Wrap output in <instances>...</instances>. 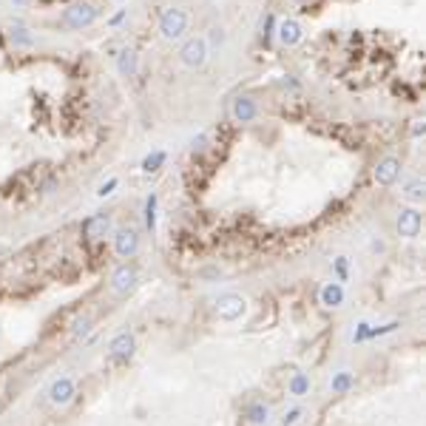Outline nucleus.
I'll list each match as a JSON object with an SVG mask.
<instances>
[{"mask_svg":"<svg viewBox=\"0 0 426 426\" xmlns=\"http://www.w3.org/2000/svg\"><path fill=\"white\" fill-rule=\"evenodd\" d=\"M6 34H9V43L14 49H34L37 46V34H34V29L32 26H26V23H20V20H14V23H9V29H6Z\"/></svg>","mask_w":426,"mask_h":426,"instance_id":"17","label":"nucleus"},{"mask_svg":"<svg viewBox=\"0 0 426 426\" xmlns=\"http://www.w3.org/2000/svg\"><path fill=\"white\" fill-rule=\"evenodd\" d=\"M46 395H49V403H52V407L66 410L69 403H74V398H77V381H74L71 375H57V378L49 383Z\"/></svg>","mask_w":426,"mask_h":426,"instance_id":"12","label":"nucleus"},{"mask_svg":"<svg viewBox=\"0 0 426 426\" xmlns=\"http://www.w3.org/2000/svg\"><path fill=\"white\" fill-rule=\"evenodd\" d=\"M370 327H372V322H367V318L355 322L352 330H350V341H352V344H364V341H370Z\"/></svg>","mask_w":426,"mask_h":426,"instance_id":"23","label":"nucleus"},{"mask_svg":"<svg viewBox=\"0 0 426 426\" xmlns=\"http://www.w3.org/2000/svg\"><path fill=\"white\" fill-rule=\"evenodd\" d=\"M97 20H100V9L91 3V0H74V3H69L63 9L60 26L69 29V32H85V29H91Z\"/></svg>","mask_w":426,"mask_h":426,"instance_id":"2","label":"nucleus"},{"mask_svg":"<svg viewBox=\"0 0 426 426\" xmlns=\"http://www.w3.org/2000/svg\"><path fill=\"white\" fill-rule=\"evenodd\" d=\"M114 69L120 77L125 80H134L139 74V52L134 46H122L117 54H114Z\"/></svg>","mask_w":426,"mask_h":426,"instance_id":"16","label":"nucleus"},{"mask_svg":"<svg viewBox=\"0 0 426 426\" xmlns=\"http://www.w3.org/2000/svg\"><path fill=\"white\" fill-rule=\"evenodd\" d=\"M120 177H109V179H102L100 185H97V190H94V197L97 199H109V197H114L117 194V188H120Z\"/></svg>","mask_w":426,"mask_h":426,"instance_id":"24","label":"nucleus"},{"mask_svg":"<svg viewBox=\"0 0 426 426\" xmlns=\"http://www.w3.org/2000/svg\"><path fill=\"white\" fill-rule=\"evenodd\" d=\"M310 390H313V378H310V372H304V370L290 372V378H287V395H290V398L302 401V398L310 395Z\"/></svg>","mask_w":426,"mask_h":426,"instance_id":"18","label":"nucleus"},{"mask_svg":"<svg viewBox=\"0 0 426 426\" xmlns=\"http://www.w3.org/2000/svg\"><path fill=\"white\" fill-rule=\"evenodd\" d=\"M210 49H208V43L202 34H188L182 43H179V52H177V60H179V66L188 69V71H199L205 69L208 63H210Z\"/></svg>","mask_w":426,"mask_h":426,"instance_id":"3","label":"nucleus"},{"mask_svg":"<svg viewBox=\"0 0 426 426\" xmlns=\"http://www.w3.org/2000/svg\"><path fill=\"white\" fill-rule=\"evenodd\" d=\"M111 247H114V253L120 256V259H134V256L139 253V247H142V236H139V230L137 227H131V225H120V227H114L111 230Z\"/></svg>","mask_w":426,"mask_h":426,"instance_id":"8","label":"nucleus"},{"mask_svg":"<svg viewBox=\"0 0 426 426\" xmlns=\"http://www.w3.org/2000/svg\"><path fill=\"white\" fill-rule=\"evenodd\" d=\"M227 114L236 125H253L262 117V105L253 94H236L227 105Z\"/></svg>","mask_w":426,"mask_h":426,"instance_id":"9","label":"nucleus"},{"mask_svg":"<svg viewBox=\"0 0 426 426\" xmlns=\"http://www.w3.org/2000/svg\"><path fill=\"white\" fill-rule=\"evenodd\" d=\"M162 162H165V151H154V154H148L142 159V170H145V174H154V170H159Z\"/></svg>","mask_w":426,"mask_h":426,"instance_id":"27","label":"nucleus"},{"mask_svg":"<svg viewBox=\"0 0 426 426\" xmlns=\"http://www.w3.org/2000/svg\"><path fill=\"white\" fill-rule=\"evenodd\" d=\"M423 230V210L415 208V205H401L395 210V233L401 239L407 242H415Z\"/></svg>","mask_w":426,"mask_h":426,"instance_id":"7","label":"nucleus"},{"mask_svg":"<svg viewBox=\"0 0 426 426\" xmlns=\"http://www.w3.org/2000/svg\"><path fill=\"white\" fill-rule=\"evenodd\" d=\"M423 131H426L423 120H421V117H418V120H412V137H415V139H421V137H423Z\"/></svg>","mask_w":426,"mask_h":426,"instance_id":"30","label":"nucleus"},{"mask_svg":"<svg viewBox=\"0 0 426 426\" xmlns=\"http://www.w3.org/2000/svg\"><path fill=\"white\" fill-rule=\"evenodd\" d=\"M330 270H333V282H350V276H352V259L347 253H338L330 259Z\"/></svg>","mask_w":426,"mask_h":426,"instance_id":"20","label":"nucleus"},{"mask_svg":"<svg viewBox=\"0 0 426 426\" xmlns=\"http://www.w3.org/2000/svg\"><path fill=\"white\" fill-rule=\"evenodd\" d=\"M111 230H114V222H111V213L109 210H97V213H91L89 219H82V225H80L82 239L91 242V245L102 242L105 236H111Z\"/></svg>","mask_w":426,"mask_h":426,"instance_id":"10","label":"nucleus"},{"mask_svg":"<svg viewBox=\"0 0 426 426\" xmlns=\"http://www.w3.org/2000/svg\"><path fill=\"white\" fill-rule=\"evenodd\" d=\"M318 304H322L324 310H341L347 304V287L341 282H324L322 287H318Z\"/></svg>","mask_w":426,"mask_h":426,"instance_id":"15","label":"nucleus"},{"mask_svg":"<svg viewBox=\"0 0 426 426\" xmlns=\"http://www.w3.org/2000/svg\"><path fill=\"white\" fill-rule=\"evenodd\" d=\"M302 418H304V407H302V403H295V407H290V410H284V412H282L279 423H282V426H295Z\"/></svg>","mask_w":426,"mask_h":426,"instance_id":"26","label":"nucleus"},{"mask_svg":"<svg viewBox=\"0 0 426 426\" xmlns=\"http://www.w3.org/2000/svg\"><path fill=\"white\" fill-rule=\"evenodd\" d=\"M247 298L239 295V293H222L216 295V302H213V315L219 318L225 324H236L247 315Z\"/></svg>","mask_w":426,"mask_h":426,"instance_id":"4","label":"nucleus"},{"mask_svg":"<svg viewBox=\"0 0 426 426\" xmlns=\"http://www.w3.org/2000/svg\"><path fill=\"white\" fill-rule=\"evenodd\" d=\"M401 177H403V159L395 157V154L381 157V159L372 165V179H375V185H381V188H395Z\"/></svg>","mask_w":426,"mask_h":426,"instance_id":"11","label":"nucleus"},{"mask_svg":"<svg viewBox=\"0 0 426 426\" xmlns=\"http://www.w3.org/2000/svg\"><path fill=\"white\" fill-rule=\"evenodd\" d=\"M114 3H120V0H114Z\"/></svg>","mask_w":426,"mask_h":426,"instance_id":"32","label":"nucleus"},{"mask_svg":"<svg viewBox=\"0 0 426 426\" xmlns=\"http://www.w3.org/2000/svg\"><path fill=\"white\" fill-rule=\"evenodd\" d=\"M355 383H358V378L352 370H335L330 375V392L333 395H350L355 390Z\"/></svg>","mask_w":426,"mask_h":426,"instance_id":"19","label":"nucleus"},{"mask_svg":"<svg viewBox=\"0 0 426 426\" xmlns=\"http://www.w3.org/2000/svg\"><path fill=\"white\" fill-rule=\"evenodd\" d=\"M29 3H32V0H6V6H9V9H14V12H26V9H29Z\"/></svg>","mask_w":426,"mask_h":426,"instance_id":"29","label":"nucleus"},{"mask_svg":"<svg viewBox=\"0 0 426 426\" xmlns=\"http://www.w3.org/2000/svg\"><path fill=\"white\" fill-rule=\"evenodd\" d=\"M395 188H398V197L403 199V205H415V208H421L423 199H426V182H423L421 174H403V177L398 179Z\"/></svg>","mask_w":426,"mask_h":426,"instance_id":"13","label":"nucleus"},{"mask_svg":"<svg viewBox=\"0 0 426 426\" xmlns=\"http://www.w3.org/2000/svg\"><path fill=\"white\" fill-rule=\"evenodd\" d=\"M91 318H82V322H77V330H74V338H82L85 333H91Z\"/></svg>","mask_w":426,"mask_h":426,"instance_id":"28","label":"nucleus"},{"mask_svg":"<svg viewBox=\"0 0 426 426\" xmlns=\"http://www.w3.org/2000/svg\"><path fill=\"white\" fill-rule=\"evenodd\" d=\"M137 355V338L134 333H117L111 341H109V352H105V361H109L111 367H128Z\"/></svg>","mask_w":426,"mask_h":426,"instance_id":"5","label":"nucleus"},{"mask_svg":"<svg viewBox=\"0 0 426 426\" xmlns=\"http://www.w3.org/2000/svg\"><path fill=\"white\" fill-rule=\"evenodd\" d=\"M157 34H159V40L170 43V46H174V43L179 46V43L190 34V12L179 3L165 6L157 17Z\"/></svg>","mask_w":426,"mask_h":426,"instance_id":"1","label":"nucleus"},{"mask_svg":"<svg viewBox=\"0 0 426 426\" xmlns=\"http://www.w3.org/2000/svg\"><path fill=\"white\" fill-rule=\"evenodd\" d=\"M111 293L114 295H128V293H134L137 290V284H139V273H137V267L131 265V262H122V265H117L114 270H111Z\"/></svg>","mask_w":426,"mask_h":426,"instance_id":"14","label":"nucleus"},{"mask_svg":"<svg viewBox=\"0 0 426 426\" xmlns=\"http://www.w3.org/2000/svg\"><path fill=\"white\" fill-rule=\"evenodd\" d=\"M122 20H125V12H117V14H114V17L109 20V26H111V29H117V26L122 23Z\"/></svg>","mask_w":426,"mask_h":426,"instance_id":"31","label":"nucleus"},{"mask_svg":"<svg viewBox=\"0 0 426 426\" xmlns=\"http://www.w3.org/2000/svg\"><path fill=\"white\" fill-rule=\"evenodd\" d=\"M145 225H148V230H157V194H151L145 199Z\"/></svg>","mask_w":426,"mask_h":426,"instance_id":"25","label":"nucleus"},{"mask_svg":"<svg viewBox=\"0 0 426 426\" xmlns=\"http://www.w3.org/2000/svg\"><path fill=\"white\" fill-rule=\"evenodd\" d=\"M273 37H276V43H279L282 49H295V46H302V43H304L307 26H304L298 17L287 14V17H282V20H276Z\"/></svg>","mask_w":426,"mask_h":426,"instance_id":"6","label":"nucleus"},{"mask_svg":"<svg viewBox=\"0 0 426 426\" xmlns=\"http://www.w3.org/2000/svg\"><path fill=\"white\" fill-rule=\"evenodd\" d=\"M245 418L250 426H267L270 423V407L265 401H253L245 407Z\"/></svg>","mask_w":426,"mask_h":426,"instance_id":"21","label":"nucleus"},{"mask_svg":"<svg viewBox=\"0 0 426 426\" xmlns=\"http://www.w3.org/2000/svg\"><path fill=\"white\" fill-rule=\"evenodd\" d=\"M202 37H205V43H208L210 54H213V52H222V49H225V43H227V29H225L222 23H213Z\"/></svg>","mask_w":426,"mask_h":426,"instance_id":"22","label":"nucleus"}]
</instances>
